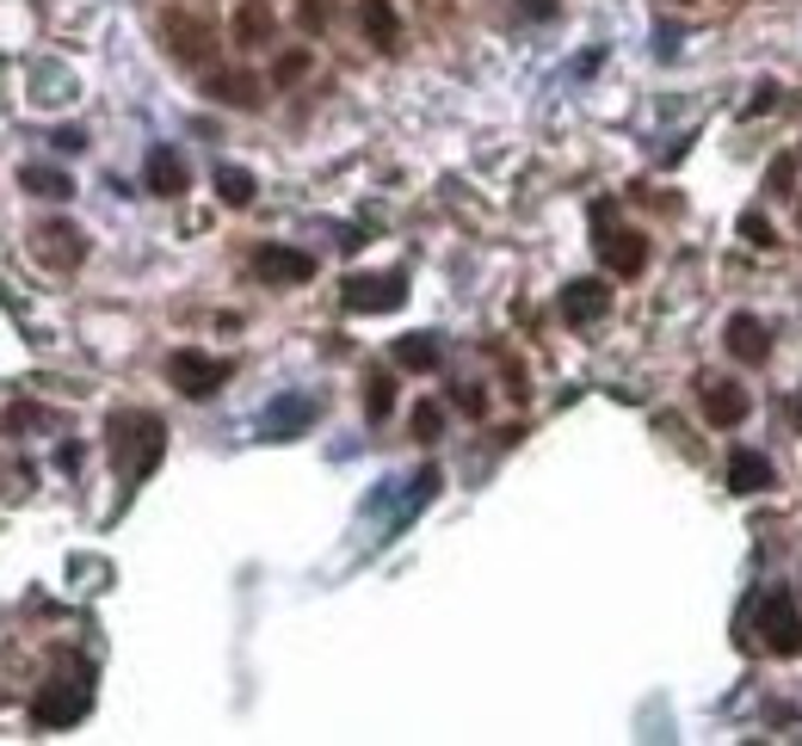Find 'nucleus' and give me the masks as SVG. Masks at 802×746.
Here are the masks:
<instances>
[{
  "instance_id": "obj_1",
  "label": "nucleus",
  "mask_w": 802,
  "mask_h": 746,
  "mask_svg": "<svg viewBox=\"0 0 802 746\" xmlns=\"http://www.w3.org/2000/svg\"><path fill=\"white\" fill-rule=\"evenodd\" d=\"M167 451V426L155 414H111V463L124 469L130 482H142Z\"/></svg>"
},
{
  "instance_id": "obj_2",
  "label": "nucleus",
  "mask_w": 802,
  "mask_h": 746,
  "mask_svg": "<svg viewBox=\"0 0 802 746\" xmlns=\"http://www.w3.org/2000/svg\"><path fill=\"white\" fill-rule=\"evenodd\" d=\"M87 703H94V691H87V667L56 672V679L32 698V722H37V728H68V722L87 715Z\"/></svg>"
},
{
  "instance_id": "obj_3",
  "label": "nucleus",
  "mask_w": 802,
  "mask_h": 746,
  "mask_svg": "<svg viewBox=\"0 0 802 746\" xmlns=\"http://www.w3.org/2000/svg\"><path fill=\"white\" fill-rule=\"evenodd\" d=\"M167 376H174V390L186 395V402H210V395L235 376V364L229 358H210V352H191V345H179L174 358H167Z\"/></svg>"
},
{
  "instance_id": "obj_4",
  "label": "nucleus",
  "mask_w": 802,
  "mask_h": 746,
  "mask_svg": "<svg viewBox=\"0 0 802 746\" xmlns=\"http://www.w3.org/2000/svg\"><path fill=\"white\" fill-rule=\"evenodd\" d=\"M754 629H759V641H766L771 654H802V611H796V599H790L784 586H771L766 599H759Z\"/></svg>"
},
{
  "instance_id": "obj_5",
  "label": "nucleus",
  "mask_w": 802,
  "mask_h": 746,
  "mask_svg": "<svg viewBox=\"0 0 802 746\" xmlns=\"http://www.w3.org/2000/svg\"><path fill=\"white\" fill-rule=\"evenodd\" d=\"M408 303V278L402 272H359L347 278V309L352 315H389Z\"/></svg>"
},
{
  "instance_id": "obj_6",
  "label": "nucleus",
  "mask_w": 802,
  "mask_h": 746,
  "mask_svg": "<svg viewBox=\"0 0 802 746\" xmlns=\"http://www.w3.org/2000/svg\"><path fill=\"white\" fill-rule=\"evenodd\" d=\"M315 420H321V402H315V395H278V402L260 414V438L284 445V438H303Z\"/></svg>"
},
{
  "instance_id": "obj_7",
  "label": "nucleus",
  "mask_w": 802,
  "mask_h": 746,
  "mask_svg": "<svg viewBox=\"0 0 802 746\" xmlns=\"http://www.w3.org/2000/svg\"><path fill=\"white\" fill-rule=\"evenodd\" d=\"M32 248H37V260H44L50 272H75V265L87 260V234H80L75 222H44Z\"/></svg>"
},
{
  "instance_id": "obj_8",
  "label": "nucleus",
  "mask_w": 802,
  "mask_h": 746,
  "mask_svg": "<svg viewBox=\"0 0 802 746\" xmlns=\"http://www.w3.org/2000/svg\"><path fill=\"white\" fill-rule=\"evenodd\" d=\"M142 179H149V191H155V198H179V191H186V155H179V149H167V142H155V149H149V161H142Z\"/></svg>"
},
{
  "instance_id": "obj_9",
  "label": "nucleus",
  "mask_w": 802,
  "mask_h": 746,
  "mask_svg": "<svg viewBox=\"0 0 802 746\" xmlns=\"http://www.w3.org/2000/svg\"><path fill=\"white\" fill-rule=\"evenodd\" d=\"M253 272L266 284H309L315 278V260L303 248H260L253 253Z\"/></svg>"
},
{
  "instance_id": "obj_10",
  "label": "nucleus",
  "mask_w": 802,
  "mask_h": 746,
  "mask_svg": "<svg viewBox=\"0 0 802 746\" xmlns=\"http://www.w3.org/2000/svg\"><path fill=\"white\" fill-rule=\"evenodd\" d=\"M272 32H278V13H272L266 0H241V7H235V19H229V37H235L241 50L272 44Z\"/></svg>"
},
{
  "instance_id": "obj_11",
  "label": "nucleus",
  "mask_w": 802,
  "mask_h": 746,
  "mask_svg": "<svg viewBox=\"0 0 802 746\" xmlns=\"http://www.w3.org/2000/svg\"><path fill=\"white\" fill-rule=\"evenodd\" d=\"M605 309H612V290H605V284H598V278H574V284H568V290H562V315H568V321H574V327L598 321V315H605Z\"/></svg>"
},
{
  "instance_id": "obj_12",
  "label": "nucleus",
  "mask_w": 802,
  "mask_h": 746,
  "mask_svg": "<svg viewBox=\"0 0 802 746\" xmlns=\"http://www.w3.org/2000/svg\"><path fill=\"white\" fill-rule=\"evenodd\" d=\"M359 25H364V37H371V44L377 50H402V19H395V7L389 0H359Z\"/></svg>"
},
{
  "instance_id": "obj_13",
  "label": "nucleus",
  "mask_w": 802,
  "mask_h": 746,
  "mask_svg": "<svg viewBox=\"0 0 802 746\" xmlns=\"http://www.w3.org/2000/svg\"><path fill=\"white\" fill-rule=\"evenodd\" d=\"M598 253H605V265H612V272H624V278H636V272L648 265V241L636 229L605 234V241H598Z\"/></svg>"
},
{
  "instance_id": "obj_14",
  "label": "nucleus",
  "mask_w": 802,
  "mask_h": 746,
  "mask_svg": "<svg viewBox=\"0 0 802 746\" xmlns=\"http://www.w3.org/2000/svg\"><path fill=\"white\" fill-rule=\"evenodd\" d=\"M704 420L710 426H740L747 420V395H740V383H704Z\"/></svg>"
},
{
  "instance_id": "obj_15",
  "label": "nucleus",
  "mask_w": 802,
  "mask_h": 746,
  "mask_svg": "<svg viewBox=\"0 0 802 746\" xmlns=\"http://www.w3.org/2000/svg\"><path fill=\"white\" fill-rule=\"evenodd\" d=\"M728 487H735V494H766V487H771V457L735 451V457H728Z\"/></svg>"
},
{
  "instance_id": "obj_16",
  "label": "nucleus",
  "mask_w": 802,
  "mask_h": 746,
  "mask_svg": "<svg viewBox=\"0 0 802 746\" xmlns=\"http://www.w3.org/2000/svg\"><path fill=\"white\" fill-rule=\"evenodd\" d=\"M728 352L740 358V364H766V327L754 321V315H735V321H728Z\"/></svg>"
},
{
  "instance_id": "obj_17",
  "label": "nucleus",
  "mask_w": 802,
  "mask_h": 746,
  "mask_svg": "<svg viewBox=\"0 0 802 746\" xmlns=\"http://www.w3.org/2000/svg\"><path fill=\"white\" fill-rule=\"evenodd\" d=\"M167 37H174L179 63H205V56H210V32L198 25V19H167Z\"/></svg>"
},
{
  "instance_id": "obj_18",
  "label": "nucleus",
  "mask_w": 802,
  "mask_h": 746,
  "mask_svg": "<svg viewBox=\"0 0 802 746\" xmlns=\"http://www.w3.org/2000/svg\"><path fill=\"white\" fill-rule=\"evenodd\" d=\"M395 364H402V371H432V364H439V340H432V333H402V340H395Z\"/></svg>"
},
{
  "instance_id": "obj_19",
  "label": "nucleus",
  "mask_w": 802,
  "mask_h": 746,
  "mask_svg": "<svg viewBox=\"0 0 802 746\" xmlns=\"http://www.w3.org/2000/svg\"><path fill=\"white\" fill-rule=\"evenodd\" d=\"M19 186L37 191V198H75V179L63 167H19Z\"/></svg>"
},
{
  "instance_id": "obj_20",
  "label": "nucleus",
  "mask_w": 802,
  "mask_h": 746,
  "mask_svg": "<svg viewBox=\"0 0 802 746\" xmlns=\"http://www.w3.org/2000/svg\"><path fill=\"white\" fill-rule=\"evenodd\" d=\"M210 99H222V106H235V111H253L260 106V87L248 75H217L210 80Z\"/></svg>"
},
{
  "instance_id": "obj_21",
  "label": "nucleus",
  "mask_w": 802,
  "mask_h": 746,
  "mask_svg": "<svg viewBox=\"0 0 802 746\" xmlns=\"http://www.w3.org/2000/svg\"><path fill=\"white\" fill-rule=\"evenodd\" d=\"M217 198L235 204V210H241V204H253V173L248 167H217Z\"/></svg>"
},
{
  "instance_id": "obj_22",
  "label": "nucleus",
  "mask_w": 802,
  "mask_h": 746,
  "mask_svg": "<svg viewBox=\"0 0 802 746\" xmlns=\"http://www.w3.org/2000/svg\"><path fill=\"white\" fill-rule=\"evenodd\" d=\"M389 407H395V383L389 376H371V383H364V414H371V420H389Z\"/></svg>"
},
{
  "instance_id": "obj_23",
  "label": "nucleus",
  "mask_w": 802,
  "mask_h": 746,
  "mask_svg": "<svg viewBox=\"0 0 802 746\" xmlns=\"http://www.w3.org/2000/svg\"><path fill=\"white\" fill-rule=\"evenodd\" d=\"M439 482H444L439 469H420V475H414V487H408V513H420L426 500L439 494Z\"/></svg>"
},
{
  "instance_id": "obj_24",
  "label": "nucleus",
  "mask_w": 802,
  "mask_h": 746,
  "mask_svg": "<svg viewBox=\"0 0 802 746\" xmlns=\"http://www.w3.org/2000/svg\"><path fill=\"white\" fill-rule=\"evenodd\" d=\"M297 19H303V32H321L333 19V0H297Z\"/></svg>"
},
{
  "instance_id": "obj_25",
  "label": "nucleus",
  "mask_w": 802,
  "mask_h": 746,
  "mask_svg": "<svg viewBox=\"0 0 802 746\" xmlns=\"http://www.w3.org/2000/svg\"><path fill=\"white\" fill-rule=\"evenodd\" d=\"M414 432H420L426 445H432V438L444 432V414H439V407H432V402H420V407H414Z\"/></svg>"
},
{
  "instance_id": "obj_26",
  "label": "nucleus",
  "mask_w": 802,
  "mask_h": 746,
  "mask_svg": "<svg viewBox=\"0 0 802 746\" xmlns=\"http://www.w3.org/2000/svg\"><path fill=\"white\" fill-rule=\"evenodd\" d=\"M309 75V50H290V56H278V80H297Z\"/></svg>"
},
{
  "instance_id": "obj_27",
  "label": "nucleus",
  "mask_w": 802,
  "mask_h": 746,
  "mask_svg": "<svg viewBox=\"0 0 802 746\" xmlns=\"http://www.w3.org/2000/svg\"><path fill=\"white\" fill-rule=\"evenodd\" d=\"M56 149H63V155H80V149H87V130L63 124V130H56Z\"/></svg>"
},
{
  "instance_id": "obj_28",
  "label": "nucleus",
  "mask_w": 802,
  "mask_h": 746,
  "mask_svg": "<svg viewBox=\"0 0 802 746\" xmlns=\"http://www.w3.org/2000/svg\"><path fill=\"white\" fill-rule=\"evenodd\" d=\"M771 106H778V80H766V87H759V94H754V106H747V118H766Z\"/></svg>"
},
{
  "instance_id": "obj_29",
  "label": "nucleus",
  "mask_w": 802,
  "mask_h": 746,
  "mask_svg": "<svg viewBox=\"0 0 802 746\" xmlns=\"http://www.w3.org/2000/svg\"><path fill=\"white\" fill-rule=\"evenodd\" d=\"M457 407H463V414H488V395H482V390H457Z\"/></svg>"
},
{
  "instance_id": "obj_30",
  "label": "nucleus",
  "mask_w": 802,
  "mask_h": 746,
  "mask_svg": "<svg viewBox=\"0 0 802 746\" xmlns=\"http://www.w3.org/2000/svg\"><path fill=\"white\" fill-rule=\"evenodd\" d=\"M556 7H562V0H519L525 19H556Z\"/></svg>"
},
{
  "instance_id": "obj_31",
  "label": "nucleus",
  "mask_w": 802,
  "mask_h": 746,
  "mask_svg": "<svg viewBox=\"0 0 802 746\" xmlns=\"http://www.w3.org/2000/svg\"><path fill=\"white\" fill-rule=\"evenodd\" d=\"M790 179H796V161H790V155H784V161H778V167H771V186L784 191V186H790Z\"/></svg>"
},
{
  "instance_id": "obj_32",
  "label": "nucleus",
  "mask_w": 802,
  "mask_h": 746,
  "mask_svg": "<svg viewBox=\"0 0 802 746\" xmlns=\"http://www.w3.org/2000/svg\"><path fill=\"white\" fill-rule=\"evenodd\" d=\"M740 234H747V241H759V248L771 241V234H766V222H759V217H740Z\"/></svg>"
},
{
  "instance_id": "obj_33",
  "label": "nucleus",
  "mask_w": 802,
  "mask_h": 746,
  "mask_svg": "<svg viewBox=\"0 0 802 746\" xmlns=\"http://www.w3.org/2000/svg\"><path fill=\"white\" fill-rule=\"evenodd\" d=\"M56 469H80V445H75V438H68L63 451H56Z\"/></svg>"
},
{
  "instance_id": "obj_34",
  "label": "nucleus",
  "mask_w": 802,
  "mask_h": 746,
  "mask_svg": "<svg viewBox=\"0 0 802 746\" xmlns=\"http://www.w3.org/2000/svg\"><path fill=\"white\" fill-rule=\"evenodd\" d=\"M796 426H802V402H796Z\"/></svg>"
}]
</instances>
